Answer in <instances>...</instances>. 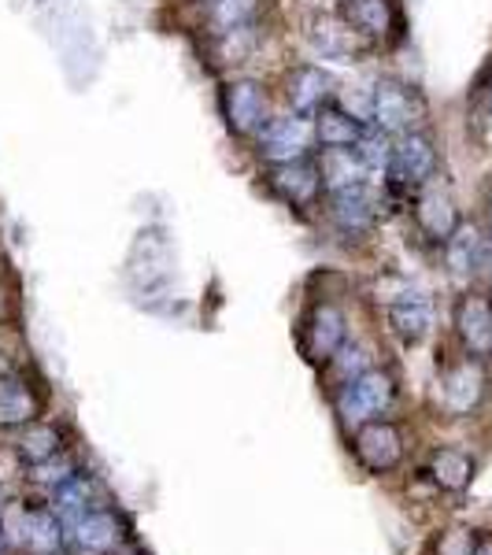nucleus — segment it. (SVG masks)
<instances>
[{"instance_id":"nucleus-1","label":"nucleus","mask_w":492,"mask_h":555,"mask_svg":"<svg viewBox=\"0 0 492 555\" xmlns=\"http://www.w3.org/2000/svg\"><path fill=\"white\" fill-rule=\"evenodd\" d=\"M397 400V382L389 378L386 371H363L360 378L345 382L341 397H337V411L345 415V423H371V418H381Z\"/></svg>"},{"instance_id":"nucleus-2","label":"nucleus","mask_w":492,"mask_h":555,"mask_svg":"<svg viewBox=\"0 0 492 555\" xmlns=\"http://www.w3.org/2000/svg\"><path fill=\"white\" fill-rule=\"evenodd\" d=\"M311 145H315V122H311V115H300V112L271 119L259 130V156L271 167L303 159Z\"/></svg>"},{"instance_id":"nucleus-3","label":"nucleus","mask_w":492,"mask_h":555,"mask_svg":"<svg viewBox=\"0 0 492 555\" xmlns=\"http://www.w3.org/2000/svg\"><path fill=\"white\" fill-rule=\"evenodd\" d=\"M389 175L400 185H415L423 190L429 178H437V149L423 130H407L392 138V159H389Z\"/></svg>"},{"instance_id":"nucleus-4","label":"nucleus","mask_w":492,"mask_h":555,"mask_svg":"<svg viewBox=\"0 0 492 555\" xmlns=\"http://www.w3.org/2000/svg\"><path fill=\"white\" fill-rule=\"evenodd\" d=\"M352 449H355V460L371 474H389L400 463V455H404V441H400V429L392 423L371 418V423H363L355 429Z\"/></svg>"},{"instance_id":"nucleus-5","label":"nucleus","mask_w":492,"mask_h":555,"mask_svg":"<svg viewBox=\"0 0 492 555\" xmlns=\"http://www.w3.org/2000/svg\"><path fill=\"white\" fill-rule=\"evenodd\" d=\"M418 115H423V107H418L415 93H411L407 86L381 82L378 89H371V122L378 130H386L389 138L415 130Z\"/></svg>"},{"instance_id":"nucleus-6","label":"nucleus","mask_w":492,"mask_h":555,"mask_svg":"<svg viewBox=\"0 0 492 555\" xmlns=\"http://www.w3.org/2000/svg\"><path fill=\"white\" fill-rule=\"evenodd\" d=\"M348 337V322H345V311L334 308V304H319L315 311L308 315V322H303V352L311 356V360L319 363H329L337 352H341Z\"/></svg>"},{"instance_id":"nucleus-7","label":"nucleus","mask_w":492,"mask_h":555,"mask_svg":"<svg viewBox=\"0 0 492 555\" xmlns=\"http://www.w3.org/2000/svg\"><path fill=\"white\" fill-rule=\"evenodd\" d=\"M329 215L345 234H366L378 219V196L371 182L348 185L341 193H329Z\"/></svg>"},{"instance_id":"nucleus-8","label":"nucleus","mask_w":492,"mask_h":555,"mask_svg":"<svg viewBox=\"0 0 492 555\" xmlns=\"http://www.w3.org/2000/svg\"><path fill=\"white\" fill-rule=\"evenodd\" d=\"M226 119L237 133H259L271 122V107H267V93L259 82H230L226 86Z\"/></svg>"},{"instance_id":"nucleus-9","label":"nucleus","mask_w":492,"mask_h":555,"mask_svg":"<svg viewBox=\"0 0 492 555\" xmlns=\"http://www.w3.org/2000/svg\"><path fill=\"white\" fill-rule=\"evenodd\" d=\"M415 219H418V227H423L433 241H449L452 230L459 227V211H455L452 193L444 190L437 178H429V182L423 185V193H418Z\"/></svg>"},{"instance_id":"nucleus-10","label":"nucleus","mask_w":492,"mask_h":555,"mask_svg":"<svg viewBox=\"0 0 492 555\" xmlns=\"http://www.w3.org/2000/svg\"><path fill=\"white\" fill-rule=\"evenodd\" d=\"M389 326L404 345L426 341L429 330H433V304H429L426 293H400L389 304Z\"/></svg>"},{"instance_id":"nucleus-11","label":"nucleus","mask_w":492,"mask_h":555,"mask_svg":"<svg viewBox=\"0 0 492 555\" xmlns=\"http://www.w3.org/2000/svg\"><path fill=\"white\" fill-rule=\"evenodd\" d=\"M271 185L285 204L308 208V204H315V196L322 190V175H319V167L308 164V159H293V164H274Z\"/></svg>"},{"instance_id":"nucleus-12","label":"nucleus","mask_w":492,"mask_h":555,"mask_svg":"<svg viewBox=\"0 0 492 555\" xmlns=\"http://www.w3.org/2000/svg\"><path fill=\"white\" fill-rule=\"evenodd\" d=\"M329 93H334V78L315 64L289 70V78H285V96H289L293 112L300 115H315L319 107H326Z\"/></svg>"},{"instance_id":"nucleus-13","label":"nucleus","mask_w":492,"mask_h":555,"mask_svg":"<svg viewBox=\"0 0 492 555\" xmlns=\"http://www.w3.org/2000/svg\"><path fill=\"white\" fill-rule=\"evenodd\" d=\"M41 404L34 397V389L26 385L20 374L0 371V429H23L38 423Z\"/></svg>"},{"instance_id":"nucleus-14","label":"nucleus","mask_w":492,"mask_h":555,"mask_svg":"<svg viewBox=\"0 0 492 555\" xmlns=\"http://www.w3.org/2000/svg\"><path fill=\"white\" fill-rule=\"evenodd\" d=\"M455 330H459L463 345L474 356H489L492 352V304L485 297H463L455 308Z\"/></svg>"},{"instance_id":"nucleus-15","label":"nucleus","mask_w":492,"mask_h":555,"mask_svg":"<svg viewBox=\"0 0 492 555\" xmlns=\"http://www.w3.org/2000/svg\"><path fill=\"white\" fill-rule=\"evenodd\" d=\"M311 122H315V141L322 149H355L363 138V119H355L352 112H345V107H319L315 115H311Z\"/></svg>"},{"instance_id":"nucleus-16","label":"nucleus","mask_w":492,"mask_h":555,"mask_svg":"<svg viewBox=\"0 0 492 555\" xmlns=\"http://www.w3.org/2000/svg\"><path fill=\"white\" fill-rule=\"evenodd\" d=\"M70 537H75V544L82 552L89 555H107V552H115L122 544V526H119V518H115L112 512H93V515H86L82 522L70 530Z\"/></svg>"},{"instance_id":"nucleus-17","label":"nucleus","mask_w":492,"mask_h":555,"mask_svg":"<svg viewBox=\"0 0 492 555\" xmlns=\"http://www.w3.org/2000/svg\"><path fill=\"white\" fill-rule=\"evenodd\" d=\"M319 175H322V190L326 193H341L348 185L371 182V175H366V167L360 164L355 149H322Z\"/></svg>"},{"instance_id":"nucleus-18","label":"nucleus","mask_w":492,"mask_h":555,"mask_svg":"<svg viewBox=\"0 0 492 555\" xmlns=\"http://www.w3.org/2000/svg\"><path fill=\"white\" fill-rule=\"evenodd\" d=\"M444 256H449V271L455 278H470L481 267V259H485V241H481V234L470 222H459L452 230V237L444 241Z\"/></svg>"},{"instance_id":"nucleus-19","label":"nucleus","mask_w":492,"mask_h":555,"mask_svg":"<svg viewBox=\"0 0 492 555\" xmlns=\"http://www.w3.org/2000/svg\"><path fill=\"white\" fill-rule=\"evenodd\" d=\"M481 389H485V374H481L478 363H459L444 382V404H449L455 415H467V411L481 400Z\"/></svg>"},{"instance_id":"nucleus-20","label":"nucleus","mask_w":492,"mask_h":555,"mask_svg":"<svg viewBox=\"0 0 492 555\" xmlns=\"http://www.w3.org/2000/svg\"><path fill=\"white\" fill-rule=\"evenodd\" d=\"M52 512L60 515V522H64L67 530H75L86 515L101 512V507H93V481L78 474L75 481H67L64 489H56V496H52Z\"/></svg>"},{"instance_id":"nucleus-21","label":"nucleus","mask_w":492,"mask_h":555,"mask_svg":"<svg viewBox=\"0 0 492 555\" xmlns=\"http://www.w3.org/2000/svg\"><path fill=\"white\" fill-rule=\"evenodd\" d=\"M429 478L449 492H463L474 481V460L459 449H441L429 460Z\"/></svg>"},{"instance_id":"nucleus-22","label":"nucleus","mask_w":492,"mask_h":555,"mask_svg":"<svg viewBox=\"0 0 492 555\" xmlns=\"http://www.w3.org/2000/svg\"><path fill=\"white\" fill-rule=\"evenodd\" d=\"M67 526L60 522V515L52 507H34L26 518V548H34L38 555H52L56 548H64L67 541Z\"/></svg>"},{"instance_id":"nucleus-23","label":"nucleus","mask_w":492,"mask_h":555,"mask_svg":"<svg viewBox=\"0 0 492 555\" xmlns=\"http://www.w3.org/2000/svg\"><path fill=\"white\" fill-rule=\"evenodd\" d=\"M15 452H20L23 463H30V467H38V463L52 460V455L60 452V429L49 426V423H30L23 426V437L15 441Z\"/></svg>"},{"instance_id":"nucleus-24","label":"nucleus","mask_w":492,"mask_h":555,"mask_svg":"<svg viewBox=\"0 0 492 555\" xmlns=\"http://www.w3.org/2000/svg\"><path fill=\"white\" fill-rule=\"evenodd\" d=\"M348 20H352L355 30L366 34V38H386L392 26L386 0H348Z\"/></svg>"},{"instance_id":"nucleus-25","label":"nucleus","mask_w":492,"mask_h":555,"mask_svg":"<svg viewBox=\"0 0 492 555\" xmlns=\"http://www.w3.org/2000/svg\"><path fill=\"white\" fill-rule=\"evenodd\" d=\"M355 156H360V164L366 167V175H371V182L378 175H389V159H392V138L386 130H363L360 145H355Z\"/></svg>"},{"instance_id":"nucleus-26","label":"nucleus","mask_w":492,"mask_h":555,"mask_svg":"<svg viewBox=\"0 0 492 555\" xmlns=\"http://www.w3.org/2000/svg\"><path fill=\"white\" fill-rule=\"evenodd\" d=\"M34 481H38V486H44V489H64L67 481H75L78 478V463L70 460V455H64V452H56L52 455V460H44V463H38V467H34V474H30Z\"/></svg>"},{"instance_id":"nucleus-27","label":"nucleus","mask_w":492,"mask_h":555,"mask_svg":"<svg viewBox=\"0 0 492 555\" xmlns=\"http://www.w3.org/2000/svg\"><path fill=\"white\" fill-rule=\"evenodd\" d=\"M26 504L20 500H8L4 515H0V544H12V548H26Z\"/></svg>"},{"instance_id":"nucleus-28","label":"nucleus","mask_w":492,"mask_h":555,"mask_svg":"<svg viewBox=\"0 0 492 555\" xmlns=\"http://www.w3.org/2000/svg\"><path fill=\"white\" fill-rule=\"evenodd\" d=\"M259 0H215L211 4V20L222 26V30H237L256 15Z\"/></svg>"},{"instance_id":"nucleus-29","label":"nucleus","mask_w":492,"mask_h":555,"mask_svg":"<svg viewBox=\"0 0 492 555\" xmlns=\"http://www.w3.org/2000/svg\"><path fill=\"white\" fill-rule=\"evenodd\" d=\"M341 371V378L345 382H352V378H360V374L366 371V356H363V348H355V345H341V352L329 360Z\"/></svg>"},{"instance_id":"nucleus-30","label":"nucleus","mask_w":492,"mask_h":555,"mask_svg":"<svg viewBox=\"0 0 492 555\" xmlns=\"http://www.w3.org/2000/svg\"><path fill=\"white\" fill-rule=\"evenodd\" d=\"M474 537L467 530H449L437 541V555H474Z\"/></svg>"},{"instance_id":"nucleus-31","label":"nucleus","mask_w":492,"mask_h":555,"mask_svg":"<svg viewBox=\"0 0 492 555\" xmlns=\"http://www.w3.org/2000/svg\"><path fill=\"white\" fill-rule=\"evenodd\" d=\"M481 112H485V119L492 122V86L485 89V96H481Z\"/></svg>"},{"instance_id":"nucleus-32","label":"nucleus","mask_w":492,"mask_h":555,"mask_svg":"<svg viewBox=\"0 0 492 555\" xmlns=\"http://www.w3.org/2000/svg\"><path fill=\"white\" fill-rule=\"evenodd\" d=\"M474 555H492V541H489V537H485V541L474 544Z\"/></svg>"},{"instance_id":"nucleus-33","label":"nucleus","mask_w":492,"mask_h":555,"mask_svg":"<svg viewBox=\"0 0 492 555\" xmlns=\"http://www.w3.org/2000/svg\"><path fill=\"white\" fill-rule=\"evenodd\" d=\"M4 507H8V500H4V492H0V515H4Z\"/></svg>"},{"instance_id":"nucleus-34","label":"nucleus","mask_w":492,"mask_h":555,"mask_svg":"<svg viewBox=\"0 0 492 555\" xmlns=\"http://www.w3.org/2000/svg\"><path fill=\"white\" fill-rule=\"evenodd\" d=\"M489 219H492V196H489Z\"/></svg>"},{"instance_id":"nucleus-35","label":"nucleus","mask_w":492,"mask_h":555,"mask_svg":"<svg viewBox=\"0 0 492 555\" xmlns=\"http://www.w3.org/2000/svg\"><path fill=\"white\" fill-rule=\"evenodd\" d=\"M489 282H492V267H489Z\"/></svg>"},{"instance_id":"nucleus-36","label":"nucleus","mask_w":492,"mask_h":555,"mask_svg":"<svg viewBox=\"0 0 492 555\" xmlns=\"http://www.w3.org/2000/svg\"><path fill=\"white\" fill-rule=\"evenodd\" d=\"M0 371H4V360H0Z\"/></svg>"}]
</instances>
